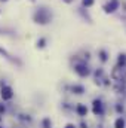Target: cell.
<instances>
[{"label":"cell","instance_id":"obj_9","mask_svg":"<svg viewBox=\"0 0 126 128\" xmlns=\"http://www.w3.org/2000/svg\"><path fill=\"white\" fill-rule=\"evenodd\" d=\"M73 91H74L76 94H82V92H83V86H79V85H74V86H73Z\"/></svg>","mask_w":126,"mask_h":128},{"label":"cell","instance_id":"obj_8","mask_svg":"<svg viewBox=\"0 0 126 128\" xmlns=\"http://www.w3.org/2000/svg\"><path fill=\"white\" fill-rule=\"evenodd\" d=\"M114 128H125V119L123 118H117L114 122Z\"/></svg>","mask_w":126,"mask_h":128},{"label":"cell","instance_id":"obj_7","mask_svg":"<svg viewBox=\"0 0 126 128\" xmlns=\"http://www.w3.org/2000/svg\"><path fill=\"white\" fill-rule=\"evenodd\" d=\"M76 110H77L79 116H86V115H88V109H86V106H83V104H77Z\"/></svg>","mask_w":126,"mask_h":128},{"label":"cell","instance_id":"obj_13","mask_svg":"<svg viewBox=\"0 0 126 128\" xmlns=\"http://www.w3.org/2000/svg\"><path fill=\"white\" fill-rule=\"evenodd\" d=\"M99 55H101V60H102V61H105V60H107V54H105L104 51H101V52H99Z\"/></svg>","mask_w":126,"mask_h":128},{"label":"cell","instance_id":"obj_11","mask_svg":"<svg viewBox=\"0 0 126 128\" xmlns=\"http://www.w3.org/2000/svg\"><path fill=\"white\" fill-rule=\"evenodd\" d=\"M83 4L85 6H92L94 4V0H83Z\"/></svg>","mask_w":126,"mask_h":128},{"label":"cell","instance_id":"obj_18","mask_svg":"<svg viewBox=\"0 0 126 128\" xmlns=\"http://www.w3.org/2000/svg\"><path fill=\"white\" fill-rule=\"evenodd\" d=\"M0 121H1V118H0Z\"/></svg>","mask_w":126,"mask_h":128},{"label":"cell","instance_id":"obj_19","mask_svg":"<svg viewBox=\"0 0 126 128\" xmlns=\"http://www.w3.org/2000/svg\"><path fill=\"white\" fill-rule=\"evenodd\" d=\"M0 128H3V127H0Z\"/></svg>","mask_w":126,"mask_h":128},{"label":"cell","instance_id":"obj_4","mask_svg":"<svg viewBox=\"0 0 126 128\" xmlns=\"http://www.w3.org/2000/svg\"><path fill=\"white\" fill-rule=\"evenodd\" d=\"M76 73L79 76H88L89 74V68L85 64H79V66H76Z\"/></svg>","mask_w":126,"mask_h":128},{"label":"cell","instance_id":"obj_10","mask_svg":"<svg viewBox=\"0 0 126 128\" xmlns=\"http://www.w3.org/2000/svg\"><path fill=\"white\" fill-rule=\"evenodd\" d=\"M125 63H126V57L125 55H120L119 57V66H125Z\"/></svg>","mask_w":126,"mask_h":128},{"label":"cell","instance_id":"obj_6","mask_svg":"<svg viewBox=\"0 0 126 128\" xmlns=\"http://www.w3.org/2000/svg\"><path fill=\"white\" fill-rule=\"evenodd\" d=\"M94 113L95 115H101L102 113V104L99 100H95L94 101Z\"/></svg>","mask_w":126,"mask_h":128},{"label":"cell","instance_id":"obj_16","mask_svg":"<svg viewBox=\"0 0 126 128\" xmlns=\"http://www.w3.org/2000/svg\"><path fill=\"white\" fill-rule=\"evenodd\" d=\"M3 112H4V106H1V104H0V113H3Z\"/></svg>","mask_w":126,"mask_h":128},{"label":"cell","instance_id":"obj_14","mask_svg":"<svg viewBox=\"0 0 126 128\" xmlns=\"http://www.w3.org/2000/svg\"><path fill=\"white\" fill-rule=\"evenodd\" d=\"M37 45H39L40 48H43V46H45V39H40V42H39Z\"/></svg>","mask_w":126,"mask_h":128},{"label":"cell","instance_id":"obj_15","mask_svg":"<svg viewBox=\"0 0 126 128\" xmlns=\"http://www.w3.org/2000/svg\"><path fill=\"white\" fill-rule=\"evenodd\" d=\"M65 128H76V127H74L73 124H67V125H65Z\"/></svg>","mask_w":126,"mask_h":128},{"label":"cell","instance_id":"obj_17","mask_svg":"<svg viewBox=\"0 0 126 128\" xmlns=\"http://www.w3.org/2000/svg\"><path fill=\"white\" fill-rule=\"evenodd\" d=\"M65 2H68V3H70V2H71V0H65Z\"/></svg>","mask_w":126,"mask_h":128},{"label":"cell","instance_id":"obj_5","mask_svg":"<svg viewBox=\"0 0 126 128\" xmlns=\"http://www.w3.org/2000/svg\"><path fill=\"white\" fill-rule=\"evenodd\" d=\"M117 8H119V2H117V0H111L108 4H105V8H104V9H105V12H107V14H110V12H114Z\"/></svg>","mask_w":126,"mask_h":128},{"label":"cell","instance_id":"obj_12","mask_svg":"<svg viewBox=\"0 0 126 128\" xmlns=\"http://www.w3.org/2000/svg\"><path fill=\"white\" fill-rule=\"evenodd\" d=\"M43 127L49 128V127H51V121H49V119H45V121H43Z\"/></svg>","mask_w":126,"mask_h":128},{"label":"cell","instance_id":"obj_2","mask_svg":"<svg viewBox=\"0 0 126 128\" xmlns=\"http://www.w3.org/2000/svg\"><path fill=\"white\" fill-rule=\"evenodd\" d=\"M113 79L116 80H123L126 79V67L125 66H119L113 70Z\"/></svg>","mask_w":126,"mask_h":128},{"label":"cell","instance_id":"obj_3","mask_svg":"<svg viewBox=\"0 0 126 128\" xmlns=\"http://www.w3.org/2000/svg\"><path fill=\"white\" fill-rule=\"evenodd\" d=\"M0 96L1 98L4 100V101H7V100H12V97H13V90L10 88V86H1V90H0Z\"/></svg>","mask_w":126,"mask_h":128},{"label":"cell","instance_id":"obj_1","mask_svg":"<svg viewBox=\"0 0 126 128\" xmlns=\"http://www.w3.org/2000/svg\"><path fill=\"white\" fill-rule=\"evenodd\" d=\"M34 20H36V22H40V24H46V22H49V20H51V15H49V12L48 10H45V9H40L36 15H34Z\"/></svg>","mask_w":126,"mask_h":128}]
</instances>
